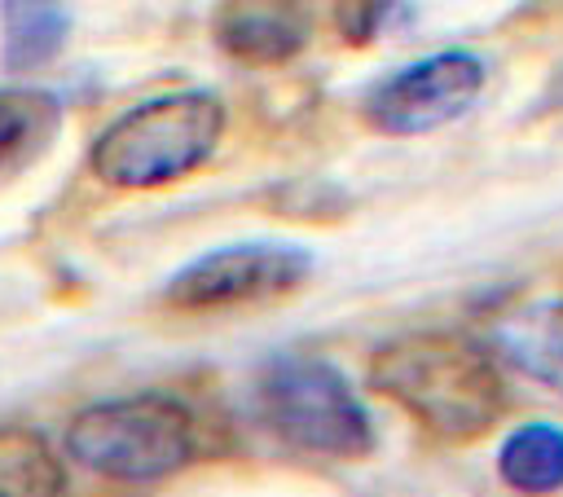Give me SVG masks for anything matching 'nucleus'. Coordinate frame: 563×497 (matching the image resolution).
Listing matches in <instances>:
<instances>
[{
    "label": "nucleus",
    "instance_id": "f257e3e1",
    "mask_svg": "<svg viewBox=\"0 0 563 497\" xmlns=\"http://www.w3.org/2000/svg\"><path fill=\"white\" fill-rule=\"evenodd\" d=\"M369 387L449 444L479 440L506 409V383L493 356L444 330L383 343L369 356Z\"/></svg>",
    "mask_w": 563,
    "mask_h": 497
},
{
    "label": "nucleus",
    "instance_id": "f03ea898",
    "mask_svg": "<svg viewBox=\"0 0 563 497\" xmlns=\"http://www.w3.org/2000/svg\"><path fill=\"white\" fill-rule=\"evenodd\" d=\"M224 136V101L207 88L158 92L119 119H110L92 150L88 167L110 189H163L194 176Z\"/></svg>",
    "mask_w": 563,
    "mask_h": 497
},
{
    "label": "nucleus",
    "instance_id": "7ed1b4c3",
    "mask_svg": "<svg viewBox=\"0 0 563 497\" xmlns=\"http://www.w3.org/2000/svg\"><path fill=\"white\" fill-rule=\"evenodd\" d=\"M194 413L172 396H119L79 409L66 427V453L92 475L154 484L194 462Z\"/></svg>",
    "mask_w": 563,
    "mask_h": 497
},
{
    "label": "nucleus",
    "instance_id": "20e7f679",
    "mask_svg": "<svg viewBox=\"0 0 563 497\" xmlns=\"http://www.w3.org/2000/svg\"><path fill=\"white\" fill-rule=\"evenodd\" d=\"M255 413L299 453L365 457L374 449L365 405L356 400L343 369L321 356H273L255 374Z\"/></svg>",
    "mask_w": 563,
    "mask_h": 497
},
{
    "label": "nucleus",
    "instance_id": "39448f33",
    "mask_svg": "<svg viewBox=\"0 0 563 497\" xmlns=\"http://www.w3.org/2000/svg\"><path fill=\"white\" fill-rule=\"evenodd\" d=\"M488 84V66L471 48H444L378 79L361 97V123L378 136H427L462 119Z\"/></svg>",
    "mask_w": 563,
    "mask_h": 497
},
{
    "label": "nucleus",
    "instance_id": "423d86ee",
    "mask_svg": "<svg viewBox=\"0 0 563 497\" xmlns=\"http://www.w3.org/2000/svg\"><path fill=\"white\" fill-rule=\"evenodd\" d=\"M312 273V255L282 242H238L198 255L163 286V303L176 312H224L282 299Z\"/></svg>",
    "mask_w": 563,
    "mask_h": 497
},
{
    "label": "nucleus",
    "instance_id": "0eeeda50",
    "mask_svg": "<svg viewBox=\"0 0 563 497\" xmlns=\"http://www.w3.org/2000/svg\"><path fill=\"white\" fill-rule=\"evenodd\" d=\"M317 26V0H216L211 40L242 66H286Z\"/></svg>",
    "mask_w": 563,
    "mask_h": 497
},
{
    "label": "nucleus",
    "instance_id": "6e6552de",
    "mask_svg": "<svg viewBox=\"0 0 563 497\" xmlns=\"http://www.w3.org/2000/svg\"><path fill=\"white\" fill-rule=\"evenodd\" d=\"M488 343L532 383L563 396V299L528 303L488 325Z\"/></svg>",
    "mask_w": 563,
    "mask_h": 497
},
{
    "label": "nucleus",
    "instance_id": "1a4fd4ad",
    "mask_svg": "<svg viewBox=\"0 0 563 497\" xmlns=\"http://www.w3.org/2000/svg\"><path fill=\"white\" fill-rule=\"evenodd\" d=\"M70 35L66 0H0V62L9 75L44 70Z\"/></svg>",
    "mask_w": 563,
    "mask_h": 497
},
{
    "label": "nucleus",
    "instance_id": "9d476101",
    "mask_svg": "<svg viewBox=\"0 0 563 497\" xmlns=\"http://www.w3.org/2000/svg\"><path fill=\"white\" fill-rule=\"evenodd\" d=\"M497 475L523 497H550L563 488V427L523 422L497 449Z\"/></svg>",
    "mask_w": 563,
    "mask_h": 497
},
{
    "label": "nucleus",
    "instance_id": "9b49d317",
    "mask_svg": "<svg viewBox=\"0 0 563 497\" xmlns=\"http://www.w3.org/2000/svg\"><path fill=\"white\" fill-rule=\"evenodd\" d=\"M62 123V101L35 84L0 88V167L26 163L40 154Z\"/></svg>",
    "mask_w": 563,
    "mask_h": 497
},
{
    "label": "nucleus",
    "instance_id": "f8f14e48",
    "mask_svg": "<svg viewBox=\"0 0 563 497\" xmlns=\"http://www.w3.org/2000/svg\"><path fill=\"white\" fill-rule=\"evenodd\" d=\"M0 497H66V466L31 427H0Z\"/></svg>",
    "mask_w": 563,
    "mask_h": 497
},
{
    "label": "nucleus",
    "instance_id": "ddd939ff",
    "mask_svg": "<svg viewBox=\"0 0 563 497\" xmlns=\"http://www.w3.org/2000/svg\"><path fill=\"white\" fill-rule=\"evenodd\" d=\"M387 9H391V0H334V26L347 44L365 48L378 35Z\"/></svg>",
    "mask_w": 563,
    "mask_h": 497
}]
</instances>
